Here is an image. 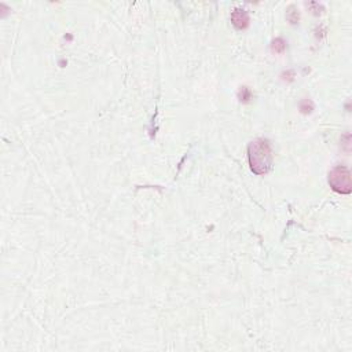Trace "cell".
Instances as JSON below:
<instances>
[{"mask_svg":"<svg viewBox=\"0 0 352 352\" xmlns=\"http://www.w3.org/2000/svg\"><path fill=\"white\" fill-rule=\"evenodd\" d=\"M249 167L255 175H266L273 167V150L267 139H256L248 146Z\"/></svg>","mask_w":352,"mask_h":352,"instance_id":"6da1fadb","label":"cell"},{"mask_svg":"<svg viewBox=\"0 0 352 352\" xmlns=\"http://www.w3.org/2000/svg\"><path fill=\"white\" fill-rule=\"evenodd\" d=\"M329 186L333 191L339 194H351L352 182L351 172L347 167L337 165L329 172Z\"/></svg>","mask_w":352,"mask_h":352,"instance_id":"7a4b0ae2","label":"cell"},{"mask_svg":"<svg viewBox=\"0 0 352 352\" xmlns=\"http://www.w3.org/2000/svg\"><path fill=\"white\" fill-rule=\"evenodd\" d=\"M231 23L234 25V28L239 29V30L248 28V25H249V15H248V12L242 10V8H235L231 12Z\"/></svg>","mask_w":352,"mask_h":352,"instance_id":"3957f363","label":"cell"},{"mask_svg":"<svg viewBox=\"0 0 352 352\" xmlns=\"http://www.w3.org/2000/svg\"><path fill=\"white\" fill-rule=\"evenodd\" d=\"M271 48H273L274 52H277V54H282V52L285 51V48H286V43H285L282 39H275L273 41Z\"/></svg>","mask_w":352,"mask_h":352,"instance_id":"277c9868","label":"cell"},{"mask_svg":"<svg viewBox=\"0 0 352 352\" xmlns=\"http://www.w3.org/2000/svg\"><path fill=\"white\" fill-rule=\"evenodd\" d=\"M300 110L303 112L304 114H308L311 113L314 110V105L313 102L310 101V99H303L300 102Z\"/></svg>","mask_w":352,"mask_h":352,"instance_id":"5b68a950","label":"cell"}]
</instances>
